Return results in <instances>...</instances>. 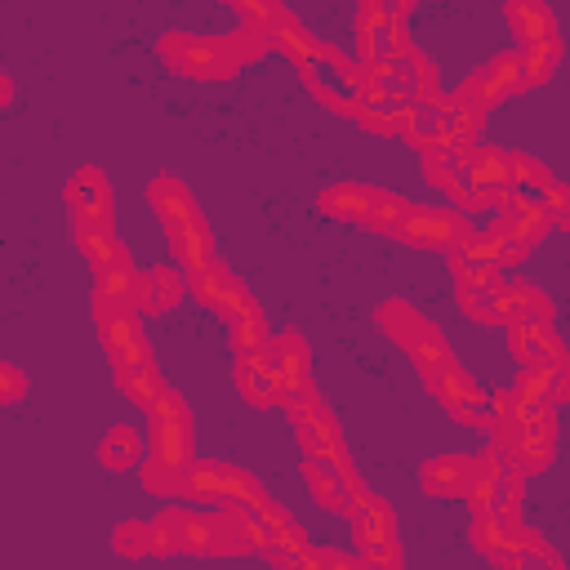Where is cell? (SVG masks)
Masks as SVG:
<instances>
[{
  "mask_svg": "<svg viewBox=\"0 0 570 570\" xmlns=\"http://www.w3.org/2000/svg\"><path fill=\"white\" fill-rule=\"evenodd\" d=\"M481 80H485V98H490V107L503 102V98H517L521 89H530L525 67H521V53H499V58H490V62L481 67Z\"/></svg>",
  "mask_w": 570,
  "mask_h": 570,
  "instance_id": "obj_22",
  "label": "cell"
},
{
  "mask_svg": "<svg viewBox=\"0 0 570 570\" xmlns=\"http://www.w3.org/2000/svg\"><path fill=\"white\" fill-rule=\"evenodd\" d=\"M379 325H383V330H387V334H392L401 347H410V343L423 334V325H428V321H423V316H419L410 303L392 298V303H383V307H379Z\"/></svg>",
  "mask_w": 570,
  "mask_h": 570,
  "instance_id": "obj_33",
  "label": "cell"
},
{
  "mask_svg": "<svg viewBox=\"0 0 570 570\" xmlns=\"http://www.w3.org/2000/svg\"><path fill=\"white\" fill-rule=\"evenodd\" d=\"M454 258H463V263H476V267H512V263H521L525 258V249L512 240V236H503L499 227H485V232H472L468 236V245L454 254Z\"/></svg>",
  "mask_w": 570,
  "mask_h": 570,
  "instance_id": "obj_14",
  "label": "cell"
},
{
  "mask_svg": "<svg viewBox=\"0 0 570 570\" xmlns=\"http://www.w3.org/2000/svg\"><path fill=\"white\" fill-rule=\"evenodd\" d=\"M102 463L107 468H134L138 459H142V436H138V428H129V423H116L111 432H107V441H102Z\"/></svg>",
  "mask_w": 570,
  "mask_h": 570,
  "instance_id": "obj_32",
  "label": "cell"
},
{
  "mask_svg": "<svg viewBox=\"0 0 570 570\" xmlns=\"http://www.w3.org/2000/svg\"><path fill=\"white\" fill-rule=\"evenodd\" d=\"M445 107H468V111H485L490 107V98H485V80H481V71H472L450 98H445Z\"/></svg>",
  "mask_w": 570,
  "mask_h": 570,
  "instance_id": "obj_39",
  "label": "cell"
},
{
  "mask_svg": "<svg viewBox=\"0 0 570 570\" xmlns=\"http://www.w3.org/2000/svg\"><path fill=\"white\" fill-rule=\"evenodd\" d=\"M503 289H508V281H503L499 267H476V263L454 258V294H459V307L468 316H476L481 325H503L499 321Z\"/></svg>",
  "mask_w": 570,
  "mask_h": 570,
  "instance_id": "obj_6",
  "label": "cell"
},
{
  "mask_svg": "<svg viewBox=\"0 0 570 570\" xmlns=\"http://www.w3.org/2000/svg\"><path fill=\"white\" fill-rule=\"evenodd\" d=\"M187 285L196 289V298H200L205 307H214V312H218V316H227V321L249 303L245 285H240L223 263H205L200 272H191V276H187Z\"/></svg>",
  "mask_w": 570,
  "mask_h": 570,
  "instance_id": "obj_10",
  "label": "cell"
},
{
  "mask_svg": "<svg viewBox=\"0 0 570 570\" xmlns=\"http://www.w3.org/2000/svg\"><path fill=\"white\" fill-rule=\"evenodd\" d=\"M303 472H307L312 494H316L325 508H347V499L361 490V481L352 476L347 459H307Z\"/></svg>",
  "mask_w": 570,
  "mask_h": 570,
  "instance_id": "obj_13",
  "label": "cell"
},
{
  "mask_svg": "<svg viewBox=\"0 0 570 570\" xmlns=\"http://www.w3.org/2000/svg\"><path fill=\"white\" fill-rule=\"evenodd\" d=\"M116 383H120V392H125L129 401H138V405H147V410H151V405L160 401V392H165V383H160L151 356H147V361H134V365H120V370H116Z\"/></svg>",
  "mask_w": 570,
  "mask_h": 570,
  "instance_id": "obj_28",
  "label": "cell"
},
{
  "mask_svg": "<svg viewBox=\"0 0 570 570\" xmlns=\"http://www.w3.org/2000/svg\"><path fill=\"white\" fill-rule=\"evenodd\" d=\"M405 138H410L419 151L445 147V142H450V134H445V102H441V98H436V102H410V129H405Z\"/></svg>",
  "mask_w": 570,
  "mask_h": 570,
  "instance_id": "obj_23",
  "label": "cell"
},
{
  "mask_svg": "<svg viewBox=\"0 0 570 570\" xmlns=\"http://www.w3.org/2000/svg\"><path fill=\"white\" fill-rule=\"evenodd\" d=\"M503 13H508L512 36L521 40V49L539 45V40H557V18H552V9L543 0H512Z\"/></svg>",
  "mask_w": 570,
  "mask_h": 570,
  "instance_id": "obj_20",
  "label": "cell"
},
{
  "mask_svg": "<svg viewBox=\"0 0 570 570\" xmlns=\"http://www.w3.org/2000/svg\"><path fill=\"white\" fill-rule=\"evenodd\" d=\"M151 205H156V214H160V223H165V232H169V245H174L178 263L187 267V276L200 272L205 263H214L209 227H205V218H200L191 191H187L174 174H160V178L151 183Z\"/></svg>",
  "mask_w": 570,
  "mask_h": 570,
  "instance_id": "obj_2",
  "label": "cell"
},
{
  "mask_svg": "<svg viewBox=\"0 0 570 570\" xmlns=\"http://www.w3.org/2000/svg\"><path fill=\"white\" fill-rule=\"evenodd\" d=\"M267 321H263V307L249 298L236 316H232V343H236V352H263L267 347Z\"/></svg>",
  "mask_w": 570,
  "mask_h": 570,
  "instance_id": "obj_31",
  "label": "cell"
},
{
  "mask_svg": "<svg viewBox=\"0 0 570 570\" xmlns=\"http://www.w3.org/2000/svg\"><path fill=\"white\" fill-rule=\"evenodd\" d=\"M272 40L254 36L249 27H236L227 36H196V31H169L160 40V53L174 71L196 76V80H214V76H232L236 67L254 62Z\"/></svg>",
  "mask_w": 570,
  "mask_h": 570,
  "instance_id": "obj_1",
  "label": "cell"
},
{
  "mask_svg": "<svg viewBox=\"0 0 570 570\" xmlns=\"http://www.w3.org/2000/svg\"><path fill=\"white\" fill-rule=\"evenodd\" d=\"M111 548H116L120 557L156 552V530H151V521H120L116 534H111Z\"/></svg>",
  "mask_w": 570,
  "mask_h": 570,
  "instance_id": "obj_35",
  "label": "cell"
},
{
  "mask_svg": "<svg viewBox=\"0 0 570 570\" xmlns=\"http://www.w3.org/2000/svg\"><path fill=\"white\" fill-rule=\"evenodd\" d=\"M352 517V534H356V552L361 561H396V517L383 499L356 490L343 508Z\"/></svg>",
  "mask_w": 570,
  "mask_h": 570,
  "instance_id": "obj_5",
  "label": "cell"
},
{
  "mask_svg": "<svg viewBox=\"0 0 570 570\" xmlns=\"http://www.w3.org/2000/svg\"><path fill=\"white\" fill-rule=\"evenodd\" d=\"M0 383H4V392H0L4 401H18L22 396V374L13 365H0Z\"/></svg>",
  "mask_w": 570,
  "mask_h": 570,
  "instance_id": "obj_40",
  "label": "cell"
},
{
  "mask_svg": "<svg viewBox=\"0 0 570 570\" xmlns=\"http://www.w3.org/2000/svg\"><path fill=\"white\" fill-rule=\"evenodd\" d=\"M557 401H570V361L561 365V379H557Z\"/></svg>",
  "mask_w": 570,
  "mask_h": 570,
  "instance_id": "obj_41",
  "label": "cell"
},
{
  "mask_svg": "<svg viewBox=\"0 0 570 570\" xmlns=\"http://www.w3.org/2000/svg\"><path fill=\"white\" fill-rule=\"evenodd\" d=\"M561 62V40H539V45H525L521 49V67H525V80L530 85H543Z\"/></svg>",
  "mask_w": 570,
  "mask_h": 570,
  "instance_id": "obj_34",
  "label": "cell"
},
{
  "mask_svg": "<svg viewBox=\"0 0 570 570\" xmlns=\"http://www.w3.org/2000/svg\"><path fill=\"white\" fill-rule=\"evenodd\" d=\"M508 347L521 365H566V347L552 334V325H534V321H517L508 325Z\"/></svg>",
  "mask_w": 570,
  "mask_h": 570,
  "instance_id": "obj_11",
  "label": "cell"
},
{
  "mask_svg": "<svg viewBox=\"0 0 570 570\" xmlns=\"http://www.w3.org/2000/svg\"><path fill=\"white\" fill-rule=\"evenodd\" d=\"M379 205V187H365V183H338L330 191H321L316 209L330 214V218H356V223H370Z\"/></svg>",
  "mask_w": 570,
  "mask_h": 570,
  "instance_id": "obj_18",
  "label": "cell"
},
{
  "mask_svg": "<svg viewBox=\"0 0 570 570\" xmlns=\"http://www.w3.org/2000/svg\"><path fill=\"white\" fill-rule=\"evenodd\" d=\"M405 352L414 356V365H419V374H423L428 383H436V379H441V374L454 365V356H450V343H445V334H441L432 321L423 325V334H419V338H414Z\"/></svg>",
  "mask_w": 570,
  "mask_h": 570,
  "instance_id": "obj_26",
  "label": "cell"
},
{
  "mask_svg": "<svg viewBox=\"0 0 570 570\" xmlns=\"http://www.w3.org/2000/svg\"><path fill=\"white\" fill-rule=\"evenodd\" d=\"M156 552L169 557V552H196V557H209L214 552V517H200V512H187V508H165L156 521Z\"/></svg>",
  "mask_w": 570,
  "mask_h": 570,
  "instance_id": "obj_7",
  "label": "cell"
},
{
  "mask_svg": "<svg viewBox=\"0 0 570 570\" xmlns=\"http://www.w3.org/2000/svg\"><path fill=\"white\" fill-rule=\"evenodd\" d=\"M142 485L151 494H178L183 490V468H169L160 459H142Z\"/></svg>",
  "mask_w": 570,
  "mask_h": 570,
  "instance_id": "obj_36",
  "label": "cell"
},
{
  "mask_svg": "<svg viewBox=\"0 0 570 570\" xmlns=\"http://www.w3.org/2000/svg\"><path fill=\"white\" fill-rule=\"evenodd\" d=\"M472 543L499 561V566H512L517 561V525L512 521H499V517H472Z\"/></svg>",
  "mask_w": 570,
  "mask_h": 570,
  "instance_id": "obj_24",
  "label": "cell"
},
{
  "mask_svg": "<svg viewBox=\"0 0 570 570\" xmlns=\"http://www.w3.org/2000/svg\"><path fill=\"white\" fill-rule=\"evenodd\" d=\"M187 281L174 272V267H147L142 272V298H138V312H169L178 298H183Z\"/></svg>",
  "mask_w": 570,
  "mask_h": 570,
  "instance_id": "obj_27",
  "label": "cell"
},
{
  "mask_svg": "<svg viewBox=\"0 0 570 570\" xmlns=\"http://www.w3.org/2000/svg\"><path fill=\"white\" fill-rule=\"evenodd\" d=\"M432 392H436L441 405H445L454 419H463V423H485V419H490L485 392L472 383V374H463V365H450V370L432 383Z\"/></svg>",
  "mask_w": 570,
  "mask_h": 570,
  "instance_id": "obj_12",
  "label": "cell"
},
{
  "mask_svg": "<svg viewBox=\"0 0 570 570\" xmlns=\"http://www.w3.org/2000/svg\"><path fill=\"white\" fill-rule=\"evenodd\" d=\"M392 236L405 240V245H428V249H450V254H459V249L468 245V236H472V223H468V214H459V209L410 205Z\"/></svg>",
  "mask_w": 570,
  "mask_h": 570,
  "instance_id": "obj_3",
  "label": "cell"
},
{
  "mask_svg": "<svg viewBox=\"0 0 570 570\" xmlns=\"http://www.w3.org/2000/svg\"><path fill=\"white\" fill-rule=\"evenodd\" d=\"M512 187H521V196L543 200V196L557 187V178H552V169H548L543 160H534V156H525V151H512Z\"/></svg>",
  "mask_w": 570,
  "mask_h": 570,
  "instance_id": "obj_30",
  "label": "cell"
},
{
  "mask_svg": "<svg viewBox=\"0 0 570 570\" xmlns=\"http://www.w3.org/2000/svg\"><path fill=\"white\" fill-rule=\"evenodd\" d=\"M267 365H272V374H276V383H298V379H307V343L294 334V330H285V334H272L267 338Z\"/></svg>",
  "mask_w": 570,
  "mask_h": 570,
  "instance_id": "obj_21",
  "label": "cell"
},
{
  "mask_svg": "<svg viewBox=\"0 0 570 570\" xmlns=\"http://www.w3.org/2000/svg\"><path fill=\"white\" fill-rule=\"evenodd\" d=\"M316 36L289 13V9H281V18H276V27H272V49H281L294 67H307L312 62V53H316Z\"/></svg>",
  "mask_w": 570,
  "mask_h": 570,
  "instance_id": "obj_25",
  "label": "cell"
},
{
  "mask_svg": "<svg viewBox=\"0 0 570 570\" xmlns=\"http://www.w3.org/2000/svg\"><path fill=\"white\" fill-rule=\"evenodd\" d=\"M517 419H521V432H517L512 459L521 463V472H543L552 463V450H557V414H552V405H539V410H525Z\"/></svg>",
  "mask_w": 570,
  "mask_h": 570,
  "instance_id": "obj_8",
  "label": "cell"
},
{
  "mask_svg": "<svg viewBox=\"0 0 570 570\" xmlns=\"http://www.w3.org/2000/svg\"><path fill=\"white\" fill-rule=\"evenodd\" d=\"M151 428H147V441H151V459L169 463V468H191V414L183 405L178 392H160V401L147 410Z\"/></svg>",
  "mask_w": 570,
  "mask_h": 570,
  "instance_id": "obj_4",
  "label": "cell"
},
{
  "mask_svg": "<svg viewBox=\"0 0 570 570\" xmlns=\"http://www.w3.org/2000/svg\"><path fill=\"white\" fill-rule=\"evenodd\" d=\"M490 227H499V232H503V236H512L521 249H530V245H539V240L548 236V227H557V218H552V209H548L543 200L512 191L508 209H503V214H494V218H490Z\"/></svg>",
  "mask_w": 570,
  "mask_h": 570,
  "instance_id": "obj_9",
  "label": "cell"
},
{
  "mask_svg": "<svg viewBox=\"0 0 570 570\" xmlns=\"http://www.w3.org/2000/svg\"><path fill=\"white\" fill-rule=\"evenodd\" d=\"M405 209H410V200H401V196H392V191H379V205H374V214H370V227L392 236L396 223L405 218Z\"/></svg>",
  "mask_w": 570,
  "mask_h": 570,
  "instance_id": "obj_38",
  "label": "cell"
},
{
  "mask_svg": "<svg viewBox=\"0 0 570 570\" xmlns=\"http://www.w3.org/2000/svg\"><path fill=\"white\" fill-rule=\"evenodd\" d=\"M472 476H476L472 454H436L432 463H423V490L428 494H468Z\"/></svg>",
  "mask_w": 570,
  "mask_h": 570,
  "instance_id": "obj_17",
  "label": "cell"
},
{
  "mask_svg": "<svg viewBox=\"0 0 570 570\" xmlns=\"http://www.w3.org/2000/svg\"><path fill=\"white\" fill-rule=\"evenodd\" d=\"M276 405H285V410H289V419H303L307 410H316V405H321V396L312 392V383H307V379H298V383H281Z\"/></svg>",
  "mask_w": 570,
  "mask_h": 570,
  "instance_id": "obj_37",
  "label": "cell"
},
{
  "mask_svg": "<svg viewBox=\"0 0 570 570\" xmlns=\"http://www.w3.org/2000/svg\"><path fill=\"white\" fill-rule=\"evenodd\" d=\"M361 125L374 129V134H396V138H405V129H410V102H405V98H374V102H365Z\"/></svg>",
  "mask_w": 570,
  "mask_h": 570,
  "instance_id": "obj_29",
  "label": "cell"
},
{
  "mask_svg": "<svg viewBox=\"0 0 570 570\" xmlns=\"http://www.w3.org/2000/svg\"><path fill=\"white\" fill-rule=\"evenodd\" d=\"M294 428H298V445L307 450V459H343V436H338V423L325 405L294 419Z\"/></svg>",
  "mask_w": 570,
  "mask_h": 570,
  "instance_id": "obj_16",
  "label": "cell"
},
{
  "mask_svg": "<svg viewBox=\"0 0 570 570\" xmlns=\"http://www.w3.org/2000/svg\"><path fill=\"white\" fill-rule=\"evenodd\" d=\"M236 387H240V396L254 401V405H276L281 383H276V374H272V365H267V352H240V356H236Z\"/></svg>",
  "mask_w": 570,
  "mask_h": 570,
  "instance_id": "obj_19",
  "label": "cell"
},
{
  "mask_svg": "<svg viewBox=\"0 0 570 570\" xmlns=\"http://www.w3.org/2000/svg\"><path fill=\"white\" fill-rule=\"evenodd\" d=\"M463 183L481 191H508L512 187V151L499 147H472L463 165Z\"/></svg>",
  "mask_w": 570,
  "mask_h": 570,
  "instance_id": "obj_15",
  "label": "cell"
}]
</instances>
